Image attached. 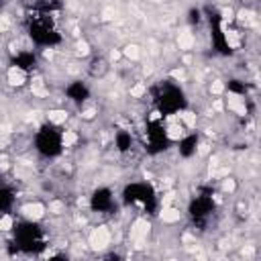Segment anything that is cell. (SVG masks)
Returning a JSON list of instances; mask_svg holds the SVG:
<instances>
[{
	"mask_svg": "<svg viewBox=\"0 0 261 261\" xmlns=\"http://www.w3.org/2000/svg\"><path fill=\"white\" fill-rule=\"evenodd\" d=\"M27 35L37 47H57L63 41L49 0L35 2L31 8L27 16Z\"/></svg>",
	"mask_w": 261,
	"mask_h": 261,
	"instance_id": "6da1fadb",
	"label": "cell"
},
{
	"mask_svg": "<svg viewBox=\"0 0 261 261\" xmlns=\"http://www.w3.org/2000/svg\"><path fill=\"white\" fill-rule=\"evenodd\" d=\"M151 102L155 106V112L163 118L177 116L188 108V96L179 84L173 80H161L151 90Z\"/></svg>",
	"mask_w": 261,
	"mask_h": 261,
	"instance_id": "7a4b0ae2",
	"label": "cell"
},
{
	"mask_svg": "<svg viewBox=\"0 0 261 261\" xmlns=\"http://www.w3.org/2000/svg\"><path fill=\"white\" fill-rule=\"evenodd\" d=\"M12 245L22 255H41L47 249L45 228L35 220H20L12 226Z\"/></svg>",
	"mask_w": 261,
	"mask_h": 261,
	"instance_id": "3957f363",
	"label": "cell"
},
{
	"mask_svg": "<svg viewBox=\"0 0 261 261\" xmlns=\"http://www.w3.org/2000/svg\"><path fill=\"white\" fill-rule=\"evenodd\" d=\"M122 202L126 206H135L145 214H155L159 208L157 190L149 181H130L122 188Z\"/></svg>",
	"mask_w": 261,
	"mask_h": 261,
	"instance_id": "277c9868",
	"label": "cell"
},
{
	"mask_svg": "<svg viewBox=\"0 0 261 261\" xmlns=\"http://www.w3.org/2000/svg\"><path fill=\"white\" fill-rule=\"evenodd\" d=\"M35 151L45 157V159H55L63 153V147H65V137H63V130L61 126L53 124V122H45L37 128L35 133Z\"/></svg>",
	"mask_w": 261,
	"mask_h": 261,
	"instance_id": "5b68a950",
	"label": "cell"
},
{
	"mask_svg": "<svg viewBox=\"0 0 261 261\" xmlns=\"http://www.w3.org/2000/svg\"><path fill=\"white\" fill-rule=\"evenodd\" d=\"M188 216L196 228H208L216 216V200L212 192H200L188 204Z\"/></svg>",
	"mask_w": 261,
	"mask_h": 261,
	"instance_id": "8992f818",
	"label": "cell"
},
{
	"mask_svg": "<svg viewBox=\"0 0 261 261\" xmlns=\"http://www.w3.org/2000/svg\"><path fill=\"white\" fill-rule=\"evenodd\" d=\"M143 145H145V151L149 155H159V153H163L171 147V137L165 128L163 116L157 114L155 118L147 120L145 133H143Z\"/></svg>",
	"mask_w": 261,
	"mask_h": 261,
	"instance_id": "52a82bcc",
	"label": "cell"
},
{
	"mask_svg": "<svg viewBox=\"0 0 261 261\" xmlns=\"http://www.w3.org/2000/svg\"><path fill=\"white\" fill-rule=\"evenodd\" d=\"M208 27H210V39H212V47L216 53L220 55H230L232 53V47L228 43V35L224 33V24H222V18L218 16L216 10H212L208 14Z\"/></svg>",
	"mask_w": 261,
	"mask_h": 261,
	"instance_id": "ba28073f",
	"label": "cell"
},
{
	"mask_svg": "<svg viewBox=\"0 0 261 261\" xmlns=\"http://www.w3.org/2000/svg\"><path fill=\"white\" fill-rule=\"evenodd\" d=\"M114 206V194L110 188L106 186H98L92 194H90V210L98 212V214H106L110 212Z\"/></svg>",
	"mask_w": 261,
	"mask_h": 261,
	"instance_id": "9c48e42d",
	"label": "cell"
},
{
	"mask_svg": "<svg viewBox=\"0 0 261 261\" xmlns=\"http://www.w3.org/2000/svg\"><path fill=\"white\" fill-rule=\"evenodd\" d=\"M63 94H65V98H67L69 102H73V104H84V102L90 98V86H88L86 82H82V80H73V82H69V84L63 88Z\"/></svg>",
	"mask_w": 261,
	"mask_h": 261,
	"instance_id": "30bf717a",
	"label": "cell"
},
{
	"mask_svg": "<svg viewBox=\"0 0 261 261\" xmlns=\"http://www.w3.org/2000/svg\"><path fill=\"white\" fill-rule=\"evenodd\" d=\"M86 71L92 80H104L110 71V61L104 55H92L86 65Z\"/></svg>",
	"mask_w": 261,
	"mask_h": 261,
	"instance_id": "8fae6325",
	"label": "cell"
},
{
	"mask_svg": "<svg viewBox=\"0 0 261 261\" xmlns=\"http://www.w3.org/2000/svg\"><path fill=\"white\" fill-rule=\"evenodd\" d=\"M10 65H12L16 71L31 73V71L37 67V55H35L33 51H18L16 55H12Z\"/></svg>",
	"mask_w": 261,
	"mask_h": 261,
	"instance_id": "7c38bea8",
	"label": "cell"
},
{
	"mask_svg": "<svg viewBox=\"0 0 261 261\" xmlns=\"http://www.w3.org/2000/svg\"><path fill=\"white\" fill-rule=\"evenodd\" d=\"M198 145H200V135L198 133H188L184 135L179 141H177V153L181 159H190L196 155L198 151Z\"/></svg>",
	"mask_w": 261,
	"mask_h": 261,
	"instance_id": "4fadbf2b",
	"label": "cell"
},
{
	"mask_svg": "<svg viewBox=\"0 0 261 261\" xmlns=\"http://www.w3.org/2000/svg\"><path fill=\"white\" fill-rule=\"evenodd\" d=\"M14 202H16L14 192H12L8 186H0V220H2L4 216H8V214H10V210H12Z\"/></svg>",
	"mask_w": 261,
	"mask_h": 261,
	"instance_id": "5bb4252c",
	"label": "cell"
},
{
	"mask_svg": "<svg viewBox=\"0 0 261 261\" xmlns=\"http://www.w3.org/2000/svg\"><path fill=\"white\" fill-rule=\"evenodd\" d=\"M133 143H135L133 141V135L126 128H118L114 133V147H116L118 153H128L133 149Z\"/></svg>",
	"mask_w": 261,
	"mask_h": 261,
	"instance_id": "9a60e30c",
	"label": "cell"
},
{
	"mask_svg": "<svg viewBox=\"0 0 261 261\" xmlns=\"http://www.w3.org/2000/svg\"><path fill=\"white\" fill-rule=\"evenodd\" d=\"M0 2H4V0H0Z\"/></svg>",
	"mask_w": 261,
	"mask_h": 261,
	"instance_id": "2e32d148",
	"label": "cell"
}]
</instances>
